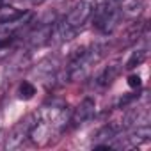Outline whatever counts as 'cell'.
I'll return each instance as SVG.
<instances>
[{
  "mask_svg": "<svg viewBox=\"0 0 151 151\" xmlns=\"http://www.w3.org/2000/svg\"><path fill=\"white\" fill-rule=\"evenodd\" d=\"M91 16H93L94 29L101 34L114 32V29L119 25V20H121L119 6L116 0H101L96 7H93Z\"/></svg>",
  "mask_w": 151,
  "mask_h": 151,
  "instance_id": "obj_1",
  "label": "cell"
},
{
  "mask_svg": "<svg viewBox=\"0 0 151 151\" xmlns=\"http://www.w3.org/2000/svg\"><path fill=\"white\" fill-rule=\"evenodd\" d=\"M36 124V114H30V116H25L22 121H18L14 124V128L9 132V135L6 137V142H4V147L13 151V149H18L23 146V142L30 137V132H32V126Z\"/></svg>",
  "mask_w": 151,
  "mask_h": 151,
  "instance_id": "obj_2",
  "label": "cell"
},
{
  "mask_svg": "<svg viewBox=\"0 0 151 151\" xmlns=\"http://www.w3.org/2000/svg\"><path fill=\"white\" fill-rule=\"evenodd\" d=\"M93 7H94V6H93L91 2H87V0H82V2H78L77 6H75V7L68 13V16L64 18V23H66L69 29H73V30L82 29L84 23L91 18Z\"/></svg>",
  "mask_w": 151,
  "mask_h": 151,
  "instance_id": "obj_3",
  "label": "cell"
},
{
  "mask_svg": "<svg viewBox=\"0 0 151 151\" xmlns=\"http://www.w3.org/2000/svg\"><path fill=\"white\" fill-rule=\"evenodd\" d=\"M94 110H96L94 100H93V98H84V100L77 105V109L71 112V116H69L71 126H80V124L87 123V121L94 116Z\"/></svg>",
  "mask_w": 151,
  "mask_h": 151,
  "instance_id": "obj_4",
  "label": "cell"
},
{
  "mask_svg": "<svg viewBox=\"0 0 151 151\" xmlns=\"http://www.w3.org/2000/svg\"><path fill=\"white\" fill-rule=\"evenodd\" d=\"M121 18L124 20H137L144 11V0H121L117 4Z\"/></svg>",
  "mask_w": 151,
  "mask_h": 151,
  "instance_id": "obj_5",
  "label": "cell"
},
{
  "mask_svg": "<svg viewBox=\"0 0 151 151\" xmlns=\"http://www.w3.org/2000/svg\"><path fill=\"white\" fill-rule=\"evenodd\" d=\"M119 73H121V66H119L117 62L107 66V68L98 75V77H96V80H94L96 87H98V89H107V87H110L112 82L119 77Z\"/></svg>",
  "mask_w": 151,
  "mask_h": 151,
  "instance_id": "obj_6",
  "label": "cell"
},
{
  "mask_svg": "<svg viewBox=\"0 0 151 151\" xmlns=\"http://www.w3.org/2000/svg\"><path fill=\"white\" fill-rule=\"evenodd\" d=\"M151 137V128L149 124H137V128L133 132L128 133V137H124L128 140L126 147H135V146H140L144 142H147Z\"/></svg>",
  "mask_w": 151,
  "mask_h": 151,
  "instance_id": "obj_7",
  "label": "cell"
},
{
  "mask_svg": "<svg viewBox=\"0 0 151 151\" xmlns=\"http://www.w3.org/2000/svg\"><path fill=\"white\" fill-rule=\"evenodd\" d=\"M23 16L22 9H16L14 6H0V25H6V23H13L16 20H20Z\"/></svg>",
  "mask_w": 151,
  "mask_h": 151,
  "instance_id": "obj_8",
  "label": "cell"
},
{
  "mask_svg": "<svg viewBox=\"0 0 151 151\" xmlns=\"http://www.w3.org/2000/svg\"><path fill=\"white\" fill-rule=\"evenodd\" d=\"M144 60H146V48L135 50V52L132 53V57L128 59V62H126V69H133L135 66H140Z\"/></svg>",
  "mask_w": 151,
  "mask_h": 151,
  "instance_id": "obj_9",
  "label": "cell"
},
{
  "mask_svg": "<svg viewBox=\"0 0 151 151\" xmlns=\"http://www.w3.org/2000/svg\"><path fill=\"white\" fill-rule=\"evenodd\" d=\"M18 94H20L22 100H30V98L36 94L34 84H30V82H22V86H20V89H18Z\"/></svg>",
  "mask_w": 151,
  "mask_h": 151,
  "instance_id": "obj_10",
  "label": "cell"
},
{
  "mask_svg": "<svg viewBox=\"0 0 151 151\" xmlns=\"http://www.w3.org/2000/svg\"><path fill=\"white\" fill-rule=\"evenodd\" d=\"M128 86L132 89H139L140 87V77H139V75H132V77L128 78Z\"/></svg>",
  "mask_w": 151,
  "mask_h": 151,
  "instance_id": "obj_11",
  "label": "cell"
},
{
  "mask_svg": "<svg viewBox=\"0 0 151 151\" xmlns=\"http://www.w3.org/2000/svg\"><path fill=\"white\" fill-rule=\"evenodd\" d=\"M4 135H6V132H4V130H0V147H2L4 142H6V137H4Z\"/></svg>",
  "mask_w": 151,
  "mask_h": 151,
  "instance_id": "obj_12",
  "label": "cell"
},
{
  "mask_svg": "<svg viewBox=\"0 0 151 151\" xmlns=\"http://www.w3.org/2000/svg\"><path fill=\"white\" fill-rule=\"evenodd\" d=\"M116 2H117V4H119V2H121V0H116Z\"/></svg>",
  "mask_w": 151,
  "mask_h": 151,
  "instance_id": "obj_13",
  "label": "cell"
}]
</instances>
